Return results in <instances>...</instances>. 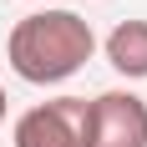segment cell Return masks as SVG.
Instances as JSON below:
<instances>
[{
	"mask_svg": "<svg viewBox=\"0 0 147 147\" xmlns=\"http://www.w3.org/2000/svg\"><path fill=\"white\" fill-rule=\"evenodd\" d=\"M96 51V36L76 10H36L26 20H15L5 56L10 71L30 86H56L66 76H76Z\"/></svg>",
	"mask_w": 147,
	"mask_h": 147,
	"instance_id": "obj_1",
	"label": "cell"
},
{
	"mask_svg": "<svg viewBox=\"0 0 147 147\" xmlns=\"http://www.w3.org/2000/svg\"><path fill=\"white\" fill-rule=\"evenodd\" d=\"M86 147H147V102L132 91L86 102Z\"/></svg>",
	"mask_w": 147,
	"mask_h": 147,
	"instance_id": "obj_2",
	"label": "cell"
},
{
	"mask_svg": "<svg viewBox=\"0 0 147 147\" xmlns=\"http://www.w3.org/2000/svg\"><path fill=\"white\" fill-rule=\"evenodd\" d=\"M15 147H86V102L56 96L15 122Z\"/></svg>",
	"mask_w": 147,
	"mask_h": 147,
	"instance_id": "obj_3",
	"label": "cell"
},
{
	"mask_svg": "<svg viewBox=\"0 0 147 147\" xmlns=\"http://www.w3.org/2000/svg\"><path fill=\"white\" fill-rule=\"evenodd\" d=\"M107 61H112V71L142 81L147 76V20H122L107 36Z\"/></svg>",
	"mask_w": 147,
	"mask_h": 147,
	"instance_id": "obj_4",
	"label": "cell"
},
{
	"mask_svg": "<svg viewBox=\"0 0 147 147\" xmlns=\"http://www.w3.org/2000/svg\"><path fill=\"white\" fill-rule=\"evenodd\" d=\"M0 127H5V91H0Z\"/></svg>",
	"mask_w": 147,
	"mask_h": 147,
	"instance_id": "obj_5",
	"label": "cell"
}]
</instances>
